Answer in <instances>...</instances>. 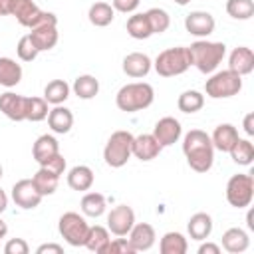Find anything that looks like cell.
<instances>
[{"mask_svg":"<svg viewBox=\"0 0 254 254\" xmlns=\"http://www.w3.org/2000/svg\"><path fill=\"white\" fill-rule=\"evenodd\" d=\"M183 153L187 157V163L196 173L210 171L214 163V147L210 137L200 129H190L183 139Z\"/></svg>","mask_w":254,"mask_h":254,"instance_id":"6da1fadb","label":"cell"},{"mask_svg":"<svg viewBox=\"0 0 254 254\" xmlns=\"http://www.w3.org/2000/svg\"><path fill=\"white\" fill-rule=\"evenodd\" d=\"M187 50L190 54V65H194L200 73H212L226 56V46L222 42L196 40Z\"/></svg>","mask_w":254,"mask_h":254,"instance_id":"7a4b0ae2","label":"cell"},{"mask_svg":"<svg viewBox=\"0 0 254 254\" xmlns=\"http://www.w3.org/2000/svg\"><path fill=\"white\" fill-rule=\"evenodd\" d=\"M155 99V91L149 83L145 81H133V83H127L123 85L117 95H115V103L121 111H127V113H135V111H141V109H147Z\"/></svg>","mask_w":254,"mask_h":254,"instance_id":"3957f363","label":"cell"},{"mask_svg":"<svg viewBox=\"0 0 254 254\" xmlns=\"http://www.w3.org/2000/svg\"><path fill=\"white\" fill-rule=\"evenodd\" d=\"M155 71L161 77H175L185 73L190 67V54L185 46H177V48H169L163 50L157 60H155Z\"/></svg>","mask_w":254,"mask_h":254,"instance_id":"277c9868","label":"cell"},{"mask_svg":"<svg viewBox=\"0 0 254 254\" xmlns=\"http://www.w3.org/2000/svg\"><path fill=\"white\" fill-rule=\"evenodd\" d=\"M30 40L38 48V52H48L58 44V18L54 12H44L36 20V24L30 28Z\"/></svg>","mask_w":254,"mask_h":254,"instance_id":"5b68a950","label":"cell"},{"mask_svg":"<svg viewBox=\"0 0 254 254\" xmlns=\"http://www.w3.org/2000/svg\"><path fill=\"white\" fill-rule=\"evenodd\" d=\"M240 89H242V75H238L230 69L212 73L204 83V91L212 99H226V97L238 95Z\"/></svg>","mask_w":254,"mask_h":254,"instance_id":"8992f818","label":"cell"},{"mask_svg":"<svg viewBox=\"0 0 254 254\" xmlns=\"http://www.w3.org/2000/svg\"><path fill=\"white\" fill-rule=\"evenodd\" d=\"M131 143H133V135L129 131L111 133V137L107 139L105 149H103L105 163L113 169H119V167L127 165V161L131 159Z\"/></svg>","mask_w":254,"mask_h":254,"instance_id":"52a82bcc","label":"cell"},{"mask_svg":"<svg viewBox=\"0 0 254 254\" xmlns=\"http://www.w3.org/2000/svg\"><path fill=\"white\" fill-rule=\"evenodd\" d=\"M254 198V179L252 175L238 173L232 175L226 183V200L234 208H246L250 206Z\"/></svg>","mask_w":254,"mask_h":254,"instance_id":"ba28073f","label":"cell"},{"mask_svg":"<svg viewBox=\"0 0 254 254\" xmlns=\"http://www.w3.org/2000/svg\"><path fill=\"white\" fill-rule=\"evenodd\" d=\"M89 224L77 212H64L58 220V230L69 246H83Z\"/></svg>","mask_w":254,"mask_h":254,"instance_id":"9c48e42d","label":"cell"},{"mask_svg":"<svg viewBox=\"0 0 254 254\" xmlns=\"http://www.w3.org/2000/svg\"><path fill=\"white\" fill-rule=\"evenodd\" d=\"M135 224V212L127 204H117L107 214V230L115 236H127Z\"/></svg>","mask_w":254,"mask_h":254,"instance_id":"30bf717a","label":"cell"},{"mask_svg":"<svg viewBox=\"0 0 254 254\" xmlns=\"http://www.w3.org/2000/svg\"><path fill=\"white\" fill-rule=\"evenodd\" d=\"M42 198L44 196L38 192V189H36V185H34L32 179H22V181H18L12 187V200L16 202V206H20L24 210H30V208L40 206Z\"/></svg>","mask_w":254,"mask_h":254,"instance_id":"8fae6325","label":"cell"},{"mask_svg":"<svg viewBox=\"0 0 254 254\" xmlns=\"http://www.w3.org/2000/svg\"><path fill=\"white\" fill-rule=\"evenodd\" d=\"M214 16L210 12H204V10H194L190 14H187L185 18V28L189 34L196 36V38H206L214 32Z\"/></svg>","mask_w":254,"mask_h":254,"instance_id":"7c38bea8","label":"cell"},{"mask_svg":"<svg viewBox=\"0 0 254 254\" xmlns=\"http://www.w3.org/2000/svg\"><path fill=\"white\" fill-rule=\"evenodd\" d=\"M183 127L175 117H163L153 127V137L159 141L161 147H171L181 139Z\"/></svg>","mask_w":254,"mask_h":254,"instance_id":"4fadbf2b","label":"cell"},{"mask_svg":"<svg viewBox=\"0 0 254 254\" xmlns=\"http://www.w3.org/2000/svg\"><path fill=\"white\" fill-rule=\"evenodd\" d=\"M161 149L163 147L153 137V133L137 135V137H133V143H131V155H135L139 161H153L155 157H159Z\"/></svg>","mask_w":254,"mask_h":254,"instance_id":"5bb4252c","label":"cell"},{"mask_svg":"<svg viewBox=\"0 0 254 254\" xmlns=\"http://www.w3.org/2000/svg\"><path fill=\"white\" fill-rule=\"evenodd\" d=\"M127 236H129L127 240H129V244L133 246V250H135V252H145V250L153 248L155 238H157L155 228H153L151 224H147V222L133 224V228L129 230V234H127Z\"/></svg>","mask_w":254,"mask_h":254,"instance_id":"9a60e30c","label":"cell"},{"mask_svg":"<svg viewBox=\"0 0 254 254\" xmlns=\"http://www.w3.org/2000/svg\"><path fill=\"white\" fill-rule=\"evenodd\" d=\"M26 99H28L26 95L6 91L0 95V111L12 121H24L26 119Z\"/></svg>","mask_w":254,"mask_h":254,"instance_id":"2e32d148","label":"cell"},{"mask_svg":"<svg viewBox=\"0 0 254 254\" xmlns=\"http://www.w3.org/2000/svg\"><path fill=\"white\" fill-rule=\"evenodd\" d=\"M228 69L238 75H248L254 69V52L248 46H238L228 56Z\"/></svg>","mask_w":254,"mask_h":254,"instance_id":"e0dca14e","label":"cell"},{"mask_svg":"<svg viewBox=\"0 0 254 254\" xmlns=\"http://www.w3.org/2000/svg\"><path fill=\"white\" fill-rule=\"evenodd\" d=\"M10 14L18 20V24L32 28L36 24V20L40 18L42 10L36 6L34 0H12L10 2Z\"/></svg>","mask_w":254,"mask_h":254,"instance_id":"ac0fdd59","label":"cell"},{"mask_svg":"<svg viewBox=\"0 0 254 254\" xmlns=\"http://www.w3.org/2000/svg\"><path fill=\"white\" fill-rule=\"evenodd\" d=\"M151 58L147 54H141V52H133V54H127L123 58V71L125 75L129 77H145L149 71H151Z\"/></svg>","mask_w":254,"mask_h":254,"instance_id":"d6986e66","label":"cell"},{"mask_svg":"<svg viewBox=\"0 0 254 254\" xmlns=\"http://www.w3.org/2000/svg\"><path fill=\"white\" fill-rule=\"evenodd\" d=\"M250 246V236L246 230L234 226V228H228L224 234H222V248L230 254H242L246 252Z\"/></svg>","mask_w":254,"mask_h":254,"instance_id":"ffe728a7","label":"cell"},{"mask_svg":"<svg viewBox=\"0 0 254 254\" xmlns=\"http://www.w3.org/2000/svg\"><path fill=\"white\" fill-rule=\"evenodd\" d=\"M46 119H48L50 129L54 133H60V135L67 133L71 129V125H73V113L64 105H54V109H50Z\"/></svg>","mask_w":254,"mask_h":254,"instance_id":"44dd1931","label":"cell"},{"mask_svg":"<svg viewBox=\"0 0 254 254\" xmlns=\"http://www.w3.org/2000/svg\"><path fill=\"white\" fill-rule=\"evenodd\" d=\"M210 141H212V147L214 149H218L222 153H228L232 149V145L238 141V131H236V127L232 123H220L214 129Z\"/></svg>","mask_w":254,"mask_h":254,"instance_id":"7402d4cb","label":"cell"},{"mask_svg":"<svg viewBox=\"0 0 254 254\" xmlns=\"http://www.w3.org/2000/svg\"><path fill=\"white\" fill-rule=\"evenodd\" d=\"M187 230H189V236L192 240H206L212 232V218L210 214L206 212H194L190 218H189V224H187Z\"/></svg>","mask_w":254,"mask_h":254,"instance_id":"603a6c76","label":"cell"},{"mask_svg":"<svg viewBox=\"0 0 254 254\" xmlns=\"http://www.w3.org/2000/svg\"><path fill=\"white\" fill-rule=\"evenodd\" d=\"M56 153H60V143H58V139L54 137V135H40L38 139H36V143H34V147H32V155H34V159L40 163V165H44L48 159H52Z\"/></svg>","mask_w":254,"mask_h":254,"instance_id":"cb8c5ba5","label":"cell"},{"mask_svg":"<svg viewBox=\"0 0 254 254\" xmlns=\"http://www.w3.org/2000/svg\"><path fill=\"white\" fill-rule=\"evenodd\" d=\"M67 185L73 190H89L93 185V171L87 165H75L67 173Z\"/></svg>","mask_w":254,"mask_h":254,"instance_id":"d4e9b609","label":"cell"},{"mask_svg":"<svg viewBox=\"0 0 254 254\" xmlns=\"http://www.w3.org/2000/svg\"><path fill=\"white\" fill-rule=\"evenodd\" d=\"M22 81V65L12 58H0V85L14 87Z\"/></svg>","mask_w":254,"mask_h":254,"instance_id":"484cf974","label":"cell"},{"mask_svg":"<svg viewBox=\"0 0 254 254\" xmlns=\"http://www.w3.org/2000/svg\"><path fill=\"white\" fill-rule=\"evenodd\" d=\"M87 18H89V22H91L93 26H97V28H105V26H109V24L113 22V18H115V10H113V6L107 4V2H95V4L89 6Z\"/></svg>","mask_w":254,"mask_h":254,"instance_id":"4316f807","label":"cell"},{"mask_svg":"<svg viewBox=\"0 0 254 254\" xmlns=\"http://www.w3.org/2000/svg\"><path fill=\"white\" fill-rule=\"evenodd\" d=\"M32 181H34V185H36V189H38V192L42 196H50V194L56 192L58 183H60V177L54 175L52 171H48L46 167H40L36 171V175L32 177Z\"/></svg>","mask_w":254,"mask_h":254,"instance_id":"83f0119b","label":"cell"},{"mask_svg":"<svg viewBox=\"0 0 254 254\" xmlns=\"http://www.w3.org/2000/svg\"><path fill=\"white\" fill-rule=\"evenodd\" d=\"M127 34H129L133 40H147V38L153 36L145 12H137V14L129 16V20H127Z\"/></svg>","mask_w":254,"mask_h":254,"instance_id":"f1b7e54d","label":"cell"},{"mask_svg":"<svg viewBox=\"0 0 254 254\" xmlns=\"http://www.w3.org/2000/svg\"><path fill=\"white\" fill-rule=\"evenodd\" d=\"M73 93L79 97V99H93L97 93H99V81L89 75V73H83V75H77L73 79V85H71Z\"/></svg>","mask_w":254,"mask_h":254,"instance_id":"f546056e","label":"cell"},{"mask_svg":"<svg viewBox=\"0 0 254 254\" xmlns=\"http://www.w3.org/2000/svg\"><path fill=\"white\" fill-rule=\"evenodd\" d=\"M161 254H185L189 250V242L181 232H167L159 242Z\"/></svg>","mask_w":254,"mask_h":254,"instance_id":"4dcf8cb0","label":"cell"},{"mask_svg":"<svg viewBox=\"0 0 254 254\" xmlns=\"http://www.w3.org/2000/svg\"><path fill=\"white\" fill-rule=\"evenodd\" d=\"M105 208H107V200H105V196L101 192H87V194H83V198H81V212L85 216L97 218V216H101L105 212Z\"/></svg>","mask_w":254,"mask_h":254,"instance_id":"1f68e13d","label":"cell"},{"mask_svg":"<svg viewBox=\"0 0 254 254\" xmlns=\"http://www.w3.org/2000/svg\"><path fill=\"white\" fill-rule=\"evenodd\" d=\"M109 240H111V238H109V230H107L105 226L95 224V226H89V228H87V236H85L83 246H85L87 250H91V252L101 254L103 246H105Z\"/></svg>","mask_w":254,"mask_h":254,"instance_id":"d6a6232c","label":"cell"},{"mask_svg":"<svg viewBox=\"0 0 254 254\" xmlns=\"http://www.w3.org/2000/svg\"><path fill=\"white\" fill-rule=\"evenodd\" d=\"M69 97V85L64 79H52L44 87V99L52 105H62Z\"/></svg>","mask_w":254,"mask_h":254,"instance_id":"836d02e7","label":"cell"},{"mask_svg":"<svg viewBox=\"0 0 254 254\" xmlns=\"http://www.w3.org/2000/svg\"><path fill=\"white\" fill-rule=\"evenodd\" d=\"M177 105H179V109L183 113H196L204 105V95L200 91H196V89H187V91H183L179 95Z\"/></svg>","mask_w":254,"mask_h":254,"instance_id":"e575fe53","label":"cell"},{"mask_svg":"<svg viewBox=\"0 0 254 254\" xmlns=\"http://www.w3.org/2000/svg\"><path fill=\"white\" fill-rule=\"evenodd\" d=\"M228 153H230V157H232V161L236 165H244L246 167V165H250L254 161V145L248 139H240L238 137V141L232 145V149Z\"/></svg>","mask_w":254,"mask_h":254,"instance_id":"d590c367","label":"cell"},{"mask_svg":"<svg viewBox=\"0 0 254 254\" xmlns=\"http://www.w3.org/2000/svg\"><path fill=\"white\" fill-rule=\"evenodd\" d=\"M50 109H48V101L44 97H28L26 99V119L28 121H44L48 117Z\"/></svg>","mask_w":254,"mask_h":254,"instance_id":"8d00e7d4","label":"cell"},{"mask_svg":"<svg viewBox=\"0 0 254 254\" xmlns=\"http://www.w3.org/2000/svg\"><path fill=\"white\" fill-rule=\"evenodd\" d=\"M226 12L234 20H250L254 16V2L252 0H228Z\"/></svg>","mask_w":254,"mask_h":254,"instance_id":"74e56055","label":"cell"},{"mask_svg":"<svg viewBox=\"0 0 254 254\" xmlns=\"http://www.w3.org/2000/svg\"><path fill=\"white\" fill-rule=\"evenodd\" d=\"M145 14H147V20H149V26H151V32L153 34H163V32L169 30L171 16L163 8H149Z\"/></svg>","mask_w":254,"mask_h":254,"instance_id":"f35d334b","label":"cell"},{"mask_svg":"<svg viewBox=\"0 0 254 254\" xmlns=\"http://www.w3.org/2000/svg\"><path fill=\"white\" fill-rule=\"evenodd\" d=\"M16 54H18V58H20L22 62H34L40 52H38V48L34 46V42L30 40V36L26 34V36H22V38L18 40Z\"/></svg>","mask_w":254,"mask_h":254,"instance_id":"ab89813d","label":"cell"},{"mask_svg":"<svg viewBox=\"0 0 254 254\" xmlns=\"http://www.w3.org/2000/svg\"><path fill=\"white\" fill-rule=\"evenodd\" d=\"M135 250H133V246L129 244V240L127 238H113V240H109L105 246H103V250H101V254H133Z\"/></svg>","mask_w":254,"mask_h":254,"instance_id":"60d3db41","label":"cell"},{"mask_svg":"<svg viewBox=\"0 0 254 254\" xmlns=\"http://www.w3.org/2000/svg\"><path fill=\"white\" fill-rule=\"evenodd\" d=\"M40 167H46L48 171H52L54 175H58V177H62L64 175V171H65V159H64V155L62 153H56L52 159H48L44 165H40Z\"/></svg>","mask_w":254,"mask_h":254,"instance_id":"b9f144b4","label":"cell"},{"mask_svg":"<svg viewBox=\"0 0 254 254\" xmlns=\"http://www.w3.org/2000/svg\"><path fill=\"white\" fill-rule=\"evenodd\" d=\"M4 252L6 254H28L30 252V246L24 238H10L4 246Z\"/></svg>","mask_w":254,"mask_h":254,"instance_id":"7bdbcfd3","label":"cell"},{"mask_svg":"<svg viewBox=\"0 0 254 254\" xmlns=\"http://www.w3.org/2000/svg\"><path fill=\"white\" fill-rule=\"evenodd\" d=\"M141 0H113V10L117 12H123V14H129V12H135L137 6H139Z\"/></svg>","mask_w":254,"mask_h":254,"instance_id":"ee69618b","label":"cell"},{"mask_svg":"<svg viewBox=\"0 0 254 254\" xmlns=\"http://www.w3.org/2000/svg\"><path fill=\"white\" fill-rule=\"evenodd\" d=\"M46 252H54V254H64V246L60 244H54V242H48V244H42L36 248V254H46Z\"/></svg>","mask_w":254,"mask_h":254,"instance_id":"f6af8a7d","label":"cell"},{"mask_svg":"<svg viewBox=\"0 0 254 254\" xmlns=\"http://www.w3.org/2000/svg\"><path fill=\"white\" fill-rule=\"evenodd\" d=\"M198 254H220V246L212 242H202L198 246Z\"/></svg>","mask_w":254,"mask_h":254,"instance_id":"bcb514c9","label":"cell"},{"mask_svg":"<svg viewBox=\"0 0 254 254\" xmlns=\"http://www.w3.org/2000/svg\"><path fill=\"white\" fill-rule=\"evenodd\" d=\"M244 131H246L248 137L254 135V113H248V115L244 117Z\"/></svg>","mask_w":254,"mask_h":254,"instance_id":"7dc6e473","label":"cell"},{"mask_svg":"<svg viewBox=\"0 0 254 254\" xmlns=\"http://www.w3.org/2000/svg\"><path fill=\"white\" fill-rule=\"evenodd\" d=\"M10 2L12 0H0V16L10 14Z\"/></svg>","mask_w":254,"mask_h":254,"instance_id":"c3c4849f","label":"cell"},{"mask_svg":"<svg viewBox=\"0 0 254 254\" xmlns=\"http://www.w3.org/2000/svg\"><path fill=\"white\" fill-rule=\"evenodd\" d=\"M6 206H8V196H6V192L0 189V214L6 210Z\"/></svg>","mask_w":254,"mask_h":254,"instance_id":"681fc988","label":"cell"},{"mask_svg":"<svg viewBox=\"0 0 254 254\" xmlns=\"http://www.w3.org/2000/svg\"><path fill=\"white\" fill-rule=\"evenodd\" d=\"M6 234H8V224H6V222L0 218V240H2Z\"/></svg>","mask_w":254,"mask_h":254,"instance_id":"f907efd6","label":"cell"},{"mask_svg":"<svg viewBox=\"0 0 254 254\" xmlns=\"http://www.w3.org/2000/svg\"><path fill=\"white\" fill-rule=\"evenodd\" d=\"M246 218H248V228H250V230H254V222H252V212H248V216H246Z\"/></svg>","mask_w":254,"mask_h":254,"instance_id":"816d5d0a","label":"cell"},{"mask_svg":"<svg viewBox=\"0 0 254 254\" xmlns=\"http://www.w3.org/2000/svg\"><path fill=\"white\" fill-rule=\"evenodd\" d=\"M175 2H177V4H179V6H187V4H189V2H190V0H175Z\"/></svg>","mask_w":254,"mask_h":254,"instance_id":"f5cc1de1","label":"cell"},{"mask_svg":"<svg viewBox=\"0 0 254 254\" xmlns=\"http://www.w3.org/2000/svg\"><path fill=\"white\" fill-rule=\"evenodd\" d=\"M2 173H4V171H2V165H0V179H2Z\"/></svg>","mask_w":254,"mask_h":254,"instance_id":"db71d44e","label":"cell"}]
</instances>
